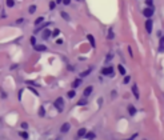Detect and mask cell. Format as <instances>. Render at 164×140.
<instances>
[{"mask_svg": "<svg viewBox=\"0 0 164 140\" xmlns=\"http://www.w3.org/2000/svg\"><path fill=\"white\" fill-rule=\"evenodd\" d=\"M29 41H31V44H32V47H33V45H36V37H35V36H31Z\"/></svg>", "mask_w": 164, "mask_h": 140, "instance_id": "83f0119b", "label": "cell"}, {"mask_svg": "<svg viewBox=\"0 0 164 140\" xmlns=\"http://www.w3.org/2000/svg\"><path fill=\"white\" fill-rule=\"evenodd\" d=\"M128 52H130V56H131V57L134 56V55H132V48H131V47H128Z\"/></svg>", "mask_w": 164, "mask_h": 140, "instance_id": "b9f144b4", "label": "cell"}, {"mask_svg": "<svg viewBox=\"0 0 164 140\" xmlns=\"http://www.w3.org/2000/svg\"><path fill=\"white\" fill-rule=\"evenodd\" d=\"M76 104H77V106H87V104H88V98H81Z\"/></svg>", "mask_w": 164, "mask_h": 140, "instance_id": "2e32d148", "label": "cell"}, {"mask_svg": "<svg viewBox=\"0 0 164 140\" xmlns=\"http://www.w3.org/2000/svg\"><path fill=\"white\" fill-rule=\"evenodd\" d=\"M60 15H61V17H63L65 21H69V20H71V17H69V15H68L67 12H64V11H63V12H60Z\"/></svg>", "mask_w": 164, "mask_h": 140, "instance_id": "7402d4cb", "label": "cell"}, {"mask_svg": "<svg viewBox=\"0 0 164 140\" xmlns=\"http://www.w3.org/2000/svg\"><path fill=\"white\" fill-rule=\"evenodd\" d=\"M101 75L114 77V67H112V65H107V67L101 68Z\"/></svg>", "mask_w": 164, "mask_h": 140, "instance_id": "7a4b0ae2", "label": "cell"}, {"mask_svg": "<svg viewBox=\"0 0 164 140\" xmlns=\"http://www.w3.org/2000/svg\"><path fill=\"white\" fill-rule=\"evenodd\" d=\"M87 40L89 41V44H91L92 48H95V47H96V41H95V37H93L92 35H87Z\"/></svg>", "mask_w": 164, "mask_h": 140, "instance_id": "30bf717a", "label": "cell"}, {"mask_svg": "<svg viewBox=\"0 0 164 140\" xmlns=\"http://www.w3.org/2000/svg\"><path fill=\"white\" fill-rule=\"evenodd\" d=\"M91 71H92V67H89L88 69H85V71H83L80 73V79H83V77H87L89 73H91Z\"/></svg>", "mask_w": 164, "mask_h": 140, "instance_id": "4fadbf2b", "label": "cell"}, {"mask_svg": "<svg viewBox=\"0 0 164 140\" xmlns=\"http://www.w3.org/2000/svg\"><path fill=\"white\" fill-rule=\"evenodd\" d=\"M51 24V21H47V23H44V24H41L40 27H37L36 29H35V33H37V32H40V31H43V29H45L47 27H48Z\"/></svg>", "mask_w": 164, "mask_h": 140, "instance_id": "8fae6325", "label": "cell"}, {"mask_svg": "<svg viewBox=\"0 0 164 140\" xmlns=\"http://www.w3.org/2000/svg\"><path fill=\"white\" fill-rule=\"evenodd\" d=\"M83 138H85V140H95L96 134L95 132H85V135L83 136Z\"/></svg>", "mask_w": 164, "mask_h": 140, "instance_id": "52a82bcc", "label": "cell"}, {"mask_svg": "<svg viewBox=\"0 0 164 140\" xmlns=\"http://www.w3.org/2000/svg\"><path fill=\"white\" fill-rule=\"evenodd\" d=\"M25 83H27V84H29V85H33V87H39V85L35 83V81H31V80H27Z\"/></svg>", "mask_w": 164, "mask_h": 140, "instance_id": "d6a6232c", "label": "cell"}, {"mask_svg": "<svg viewBox=\"0 0 164 140\" xmlns=\"http://www.w3.org/2000/svg\"><path fill=\"white\" fill-rule=\"evenodd\" d=\"M118 69H119V73H120V75H123V76L126 75V68H124L122 64H119V65H118Z\"/></svg>", "mask_w": 164, "mask_h": 140, "instance_id": "cb8c5ba5", "label": "cell"}, {"mask_svg": "<svg viewBox=\"0 0 164 140\" xmlns=\"http://www.w3.org/2000/svg\"><path fill=\"white\" fill-rule=\"evenodd\" d=\"M21 95H23V89L19 91V100H21Z\"/></svg>", "mask_w": 164, "mask_h": 140, "instance_id": "60d3db41", "label": "cell"}, {"mask_svg": "<svg viewBox=\"0 0 164 140\" xmlns=\"http://www.w3.org/2000/svg\"><path fill=\"white\" fill-rule=\"evenodd\" d=\"M144 25H146V31L148 33H152V29H154V21H152V19H147L146 23H144Z\"/></svg>", "mask_w": 164, "mask_h": 140, "instance_id": "3957f363", "label": "cell"}, {"mask_svg": "<svg viewBox=\"0 0 164 140\" xmlns=\"http://www.w3.org/2000/svg\"><path fill=\"white\" fill-rule=\"evenodd\" d=\"M0 95L3 96V99H7V93L4 92V89H3V88H0Z\"/></svg>", "mask_w": 164, "mask_h": 140, "instance_id": "1f68e13d", "label": "cell"}, {"mask_svg": "<svg viewBox=\"0 0 164 140\" xmlns=\"http://www.w3.org/2000/svg\"><path fill=\"white\" fill-rule=\"evenodd\" d=\"M53 106H55V108H57L59 112H63V110H64V99L61 98V96H59V98L53 102Z\"/></svg>", "mask_w": 164, "mask_h": 140, "instance_id": "6da1fadb", "label": "cell"}, {"mask_svg": "<svg viewBox=\"0 0 164 140\" xmlns=\"http://www.w3.org/2000/svg\"><path fill=\"white\" fill-rule=\"evenodd\" d=\"M28 12L29 13H35V12H36V5H29L28 7Z\"/></svg>", "mask_w": 164, "mask_h": 140, "instance_id": "484cf974", "label": "cell"}, {"mask_svg": "<svg viewBox=\"0 0 164 140\" xmlns=\"http://www.w3.org/2000/svg\"><path fill=\"white\" fill-rule=\"evenodd\" d=\"M112 57H114V56H112L111 53H109V55H107V57H105V63H108L109 60H112Z\"/></svg>", "mask_w": 164, "mask_h": 140, "instance_id": "e575fe53", "label": "cell"}, {"mask_svg": "<svg viewBox=\"0 0 164 140\" xmlns=\"http://www.w3.org/2000/svg\"><path fill=\"white\" fill-rule=\"evenodd\" d=\"M135 138H138V134H134V135L131 136V138H128V139H124V140H134Z\"/></svg>", "mask_w": 164, "mask_h": 140, "instance_id": "d590c367", "label": "cell"}, {"mask_svg": "<svg viewBox=\"0 0 164 140\" xmlns=\"http://www.w3.org/2000/svg\"><path fill=\"white\" fill-rule=\"evenodd\" d=\"M143 15L147 19H151L152 15H154V7H148V8H146V9L143 11Z\"/></svg>", "mask_w": 164, "mask_h": 140, "instance_id": "277c9868", "label": "cell"}, {"mask_svg": "<svg viewBox=\"0 0 164 140\" xmlns=\"http://www.w3.org/2000/svg\"><path fill=\"white\" fill-rule=\"evenodd\" d=\"M37 114H39L40 118H44V116H45V108H44V107H40V108H39V112H37Z\"/></svg>", "mask_w": 164, "mask_h": 140, "instance_id": "603a6c76", "label": "cell"}, {"mask_svg": "<svg viewBox=\"0 0 164 140\" xmlns=\"http://www.w3.org/2000/svg\"><path fill=\"white\" fill-rule=\"evenodd\" d=\"M130 80H131V76H126L124 77V80H123V83L127 84V83H130Z\"/></svg>", "mask_w": 164, "mask_h": 140, "instance_id": "836d02e7", "label": "cell"}, {"mask_svg": "<svg viewBox=\"0 0 164 140\" xmlns=\"http://www.w3.org/2000/svg\"><path fill=\"white\" fill-rule=\"evenodd\" d=\"M85 132H87V130L85 128H80L79 131H77V135H76V139H80V138H83V136L85 135Z\"/></svg>", "mask_w": 164, "mask_h": 140, "instance_id": "5bb4252c", "label": "cell"}, {"mask_svg": "<svg viewBox=\"0 0 164 140\" xmlns=\"http://www.w3.org/2000/svg\"><path fill=\"white\" fill-rule=\"evenodd\" d=\"M132 93H134V95H135V99H140V93H139V89H138V85H136V84H134V85H132Z\"/></svg>", "mask_w": 164, "mask_h": 140, "instance_id": "9c48e42d", "label": "cell"}, {"mask_svg": "<svg viewBox=\"0 0 164 140\" xmlns=\"http://www.w3.org/2000/svg\"><path fill=\"white\" fill-rule=\"evenodd\" d=\"M59 35H60V29L59 28H55L52 32H51V36H52V37H57Z\"/></svg>", "mask_w": 164, "mask_h": 140, "instance_id": "d6986e66", "label": "cell"}, {"mask_svg": "<svg viewBox=\"0 0 164 140\" xmlns=\"http://www.w3.org/2000/svg\"><path fill=\"white\" fill-rule=\"evenodd\" d=\"M127 110H128V114H130L131 116H134V115L136 114V108L132 106V104H130V106L127 107Z\"/></svg>", "mask_w": 164, "mask_h": 140, "instance_id": "9a60e30c", "label": "cell"}, {"mask_svg": "<svg viewBox=\"0 0 164 140\" xmlns=\"http://www.w3.org/2000/svg\"><path fill=\"white\" fill-rule=\"evenodd\" d=\"M43 21H44V16H40V17H37L36 20L33 21V24H35V25H40Z\"/></svg>", "mask_w": 164, "mask_h": 140, "instance_id": "44dd1931", "label": "cell"}, {"mask_svg": "<svg viewBox=\"0 0 164 140\" xmlns=\"http://www.w3.org/2000/svg\"><path fill=\"white\" fill-rule=\"evenodd\" d=\"M75 96H76V91H75V89L68 91V93H67V98H68V99H73Z\"/></svg>", "mask_w": 164, "mask_h": 140, "instance_id": "ac0fdd59", "label": "cell"}, {"mask_svg": "<svg viewBox=\"0 0 164 140\" xmlns=\"http://www.w3.org/2000/svg\"><path fill=\"white\" fill-rule=\"evenodd\" d=\"M55 7H56V3H55V1H49V9L51 11L55 9Z\"/></svg>", "mask_w": 164, "mask_h": 140, "instance_id": "4dcf8cb0", "label": "cell"}, {"mask_svg": "<svg viewBox=\"0 0 164 140\" xmlns=\"http://www.w3.org/2000/svg\"><path fill=\"white\" fill-rule=\"evenodd\" d=\"M20 127H21V130H23V131H25V130H27V128H28V123H25V122H23Z\"/></svg>", "mask_w": 164, "mask_h": 140, "instance_id": "f1b7e54d", "label": "cell"}, {"mask_svg": "<svg viewBox=\"0 0 164 140\" xmlns=\"http://www.w3.org/2000/svg\"><path fill=\"white\" fill-rule=\"evenodd\" d=\"M69 128H71V124L67 122V123H64L63 126L60 127V132H61V134H67V132L69 131Z\"/></svg>", "mask_w": 164, "mask_h": 140, "instance_id": "8992f818", "label": "cell"}, {"mask_svg": "<svg viewBox=\"0 0 164 140\" xmlns=\"http://www.w3.org/2000/svg\"><path fill=\"white\" fill-rule=\"evenodd\" d=\"M29 89H31V91H32L33 93H35V95H36V96H39V92L36 91V89H33V87H29Z\"/></svg>", "mask_w": 164, "mask_h": 140, "instance_id": "74e56055", "label": "cell"}, {"mask_svg": "<svg viewBox=\"0 0 164 140\" xmlns=\"http://www.w3.org/2000/svg\"><path fill=\"white\" fill-rule=\"evenodd\" d=\"M80 84H81V79H76V80H75V81H73V83H72V87L76 89V88L79 87Z\"/></svg>", "mask_w": 164, "mask_h": 140, "instance_id": "d4e9b609", "label": "cell"}, {"mask_svg": "<svg viewBox=\"0 0 164 140\" xmlns=\"http://www.w3.org/2000/svg\"><path fill=\"white\" fill-rule=\"evenodd\" d=\"M111 95H112V98H116V95H118V93H116V91H112V93H111Z\"/></svg>", "mask_w": 164, "mask_h": 140, "instance_id": "7bdbcfd3", "label": "cell"}, {"mask_svg": "<svg viewBox=\"0 0 164 140\" xmlns=\"http://www.w3.org/2000/svg\"><path fill=\"white\" fill-rule=\"evenodd\" d=\"M7 5H8V7H13L15 5V0H7Z\"/></svg>", "mask_w": 164, "mask_h": 140, "instance_id": "f546056e", "label": "cell"}, {"mask_svg": "<svg viewBox=\"0 0 164 140\" xmlns=\"http://www.w3.org/2000/svg\"><path fill=\"white\" fill-rule=\"evenodd\" d=\"M61 3H63V4H65V5H69V4H71V0H63Z\"/></svg>", "mask_w": 164, "mask_h": 140, "instance_id": "8d00e7d4", "label": "cell"}, {"mask_svg": "<svg viewBox=\"0 0 164 140\" xmlns=\"http://www.w3.org/2000/svg\"><path fill=\"white\" fill-rule=\"evenodd\" d=\"M49 36H51V31H49V29H47V28H45V29H43V31H41V37L44 39V40H47V39H48Z\"/></svg>", "mask_w": 164, "mask_h": 140, "instance_id": "7c38bea8", "label": "cell"}, {"mask_svg": "<svg viewBox=\"0 0 164 140\" xmlns=\"http://www.w3.org/2000/svg\"><path fill=\"white\" fill-rule=\"evenodd\" d=\"M16 23H17V24H21V23H24V19H17Z\"/></svg>", "mask_w": 164, "mask_h": 140, "instance_id": "ab89813d", "label": "cell"}, {"mask_svg": "<svg viewBox=\"0 0 164 140\" xmlns=\"http://www.w3.org/2000/svg\"><path fill=\"white\" fill-rule=\"evenodd\" d=\"M76 1H79V0H76Z\"/></svg>", "mask_w": 164, "mask_h": 140, "instance_id": "f6af8a7d", "label": "cell"}, {"mask_svg": "<svg viewBox=\"0 0 164 140\" xmlns=\"http://www.w3.org/2000/svg\"><path fill=\"white\" fill-rule=\"evenodd\" d=\"M146 3H147V5L152 7V3H154V0H146Z\"/></svg>", "mask_w": 164, "mask_h": 140, "instance_id": "f35d334b", "label": "cell"}, {"mask_svg": "<svg viewBox=\"0 0 164 140\" xmlns=\"http://www.w3.org/2000/svg\"><path fill=\"white\" fill-rule=\"evenodd\" d=\"M61 1H63V0H56L55 3H56V4H59V3H61Z\"/></svg>", "mask_w": 164, "mask_h": 140, "instance_id": "ee69618b", "label": "cell"}, {"mask_svg": "<svg viewBox=\"0 0 164 140\" xmlns=\"http://www.w3.org/2000/svg\"><path fill=\"white\" fill-rule=\"evenodd\" d=\"M92 91H93V87H92V85H88V87L84 89V92H83V96H84V98H88V96L92 93Z\"/></svg>", "mask_w": 164, "mask_h": 140, "instance_id": "ba28073f", "label": "cell"}, {"mask_svg": "<svg viewBox=\"0 0 164 140\" xmlns=\"http://www.w3.org/2000/svg\"><path fill=\"white\" fill-rule=\"evenodd\" d=\"M159 51H160V52L164 51V37H163V36L160 37V40H159Z\"/></svg>", "mask_w": 164, "mask_h": 140, "instance_id": "e0dca14e", "label": "cell"}, {"mask_svg": "<svg viewBox=\"0 0 164 140\" xmlns=\"http://www.w3.org/2000/svg\"><path fill=\"white\" fill-rule=\"evenodd\" d=\"M19 136H20V138H23L24 140H28V138H29L28 134H27L25 131H20V132H19Z\"/></svg>", "mask_w": 164, "mask_h": 140, "instance_id": "ffe728a7", "label": "cell"}, {"mask_svg": "<svg viewBox=\"0 0 164 140\" xmlns=\"http://www.w3.org/2000/svg\"><path fill=\"white\" fill-rule=\"evenodd\" d=\"M33 49L36 52H45L47 51V45H44V44H36V45H33Z\"/></svg>", "mask_w": 164, "mask_h": 140, "instance_id": "5b68a950", "label": "cell"}, {"mask_svg": "<svg viewBox=\"0 0 164 140\" xmlns=\"http://www.w3.org/2000/svg\"><path fill=\"white\" fill-rule=\"evenodd\" d=\"M115 37V33H114V31H109V32H108V35H107V39H109V40H111V39H114Z\"/></svg>", "mask_w": 164, "mask_h": 140, "instance_id": "4316f807", "label": "cell"}]
</instances>
